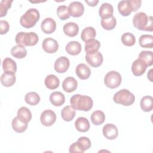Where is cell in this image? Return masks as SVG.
<instances>
[{
    "label": "cell",
    "instance_id": "6da1fadb",
    "mask_svg": "<svg viewBox=\"0 0 153 153\" xmlns=\"http://www.w3.org/2000/svg\"><path fill=\"white\" fill-rule=\"evenodd\" d=\"M70 103L75 109L82 111H90L93 105V100L90 97L79 94L73 95L70 99Z\"/></svg>",
    "mask_w": 153,
    "mask_h": 153
},
{
    "label": "cell",
    "instance_id": "7a4b0ae2",
    "mask_svg": "<svg viewBox=\"0 0 153 153\" xmlns=\"http://www.w3.org/2000/svg\"><path fill=\"white\" fill-rule=\"evenodd\" d=\"M152 20V16H148L143 12H139L134 16L133 24L139 30L152 32L153 30Z\"/></svg>",
    "mask_w": 153,
    "mask_h": 153
},
{
    "label": "cell",
    "instance_id": "3957f363",
    "mask_svg": "<svg viewBox=\"0 0 153 153\" xmlns=\"http://www.w3.org/2000/svg\"><path fill=\"white\" fill-rule=\"evenodd\" d=\"M39 17V13L36 8H30L21 16L20 23L23 27L31 28L35 25Z\"/></svg>",
    "mask_w": 153,
    "mask_h": 153
},
{
    "label": "cell",
    "instance_id": "277c9868",
    "mask_svg": "<svg viewBox=\"0 0 153 153\" xmlns=\"http://www.w3.org/2000/svg\"><path fill=\"white\" fill-rule=\"evenodd\" d=\"M16 42L17 45L22 46H33L35 45L38 41V35L33 32H20L17 33L15 38Z\"/></svg>",
    "mask_w": 153,
    "mask_h": 153
},
{
    "label": "cell",
    "instance_id": "5b68a950",
    "mask_svg": "<svg viewBox=\"0 0 153 153\" xmlns=\"http://www.w3.org/2000/svg\"><path fill=\"white\" fill-rule=\"evenodd\" d=\"M113 100L114 102L117 104H121L127 106L131 105L134 103L135 97L128 90L122 89L114 94Z\"/></svg>",
    "mask_w": 153,
    "mask_h": 153
},
{
    "label": "cell",
    "instance_id": "8992f818",
    "mask_svg": "<svg viewBox=\"0 0 153 153\" xmlns=\"http://www.w3.org/2000/svg\"><path fill=\"white\" fill-rule=\"evenodd\" d=\"M121 81L122 78L120 74L114 71L108 72L104 78L105 85L110 88H117L121 84Z\"/></svg>",
    "mask_w": 153,
    "mask_h": 153
},
{
    "label": "cell",
    "instance_id": "52a82bcc",
    "mask_svg": "<svg viewBox=\"0 0 153 153\" xmlns=\"http://www.w3.org/2000/svg\"><path fill=\"white\" fill-rule=\"evenodd\" d=\"M85 60L93 68H97L102 64L103 58L101 53L99 51H94L87 53L85 56Z\"/></svg>",
    "mask_w": 153,
    "mask_h": 153
},
{
    "label": "cell",
    "instance_id": "ba28073f",
    "mask_svg": "<svg viewBox=\"0 0 153 153\" xmlns=\"http://www.w3.org/2000/svg\"><path fill=\"white\" fill-rule=\"evenodd\" d=\"M40 120L42 125L49 127L52 126L56 122V115L53 111L51 109H46L41 113Z\"/></svg>",
    "mask_w": 153,
    "mask_h": 153
},
{
    "label": "cell",
    "instance_id": "9c48e42d",
    "mask_svg": "<svg viewBox=\"0 0 153 153\" xmlns=\"http://www.w3.org/2000/svg\"><path fill=\"white\" fill-rule=\"evenodd\" d=\"M68 11L69 15L72 17H79L83 14L84 12V7L80 2L74 1L69 5Z\"/></svg>",
    "mask_w": 153,
    "mask_h": 153
},
{
    "label": "cell",
    "instance_id": "30bf717a",
    "mask_svg": "<svg viewBox=\"0 0 153 153\" xmlns=\"http://www.w3.org/2000/svg\"><path fill=\"white\" fill-rule=\"evenodd\" d=\"M70 62L69 59L65 56H61L55 61L54 68L57 72L62 74L67 71Z\"/></svg>",
    "mask_w": 153,
    "mask_h": 153
},
{
    "label": "cell",
    "instance_id": "8fae6325",
    "mask_svg": "<svg viewBox=\"0 0 153 153\" xmlns=\"http://www.w3.org/2000/svg\"><path fill=\"white\" fill-rule=\"evenodd\" d=\"M43 50L47 53H54L59 48V44L57 41L52 38H46L42 43Z\"/></svg>",
    "mask_w": 153,
    "mask_h": 153
},
{
    "label": "cell",
    "instance_id": "7c38bea8",
    "mask_svg": "<svg viewBox=\"0 0 153 153\" xmlns=\"http://www.w3.org/2000/svg\"><path fill=\"white\" fill-rule=\"evenodd\" d=\"M147 67L146 63L142 59L138 58L132 63L131 72L135 76H140L145 73Z\"/></svg>",
    "mask_w": 153,
    "mask_h": 153
},
{
    "label": "cell",
    "instance_id": "4fadbf2b",
    "mask_svg": "<svg viewBox=\"0 0 153 153\" xmlns=\"http://www.w3.org/2000/svg\"><path fill=\"white\" fill-rule=\"evenodd\" d=\"M103 136L108 139L114 140L118 136V131L117 127L113 124H105L102 129Z\"/></svg>",
    "mask_w": 153,
    "mask_h": 153
},
{
    "label": "cell",
    "instance_id": "5bb4252c",
    "mask_svg": "<svg viewBox=\"0 0 153 153\" xmlns=\"http://www.w3.org/2000/svg\"><path fill=\"white\" fill-rule=\"evenodd\" d=\"M41 28L42 31L46 34L52 33L56 29V23L52 18H45L41 24Z\"/></svg>",
    "mask_w": 153,
    "mask_h": 153
},
{
    "label": "cell",
    "instance_id": "9a60e30c",
    "mask_svg": "<svg viewBox=\"0 0 153 153\" xmlns=\"http://www.w3.org/2000/svg\"><path fill=\"white\" fill-rule=\"evenodd\" d=\"M75 73L79 79L84 80L90 77L91 71L90 68L85 64L79 63L75 68Z\"/></svg>",
    "mask_w": 153,
    "mask_h": 153
},
{
    "label": "cell",
    "instance_id": "2e32d148",
    "mask_svg": "<svg viewBox=\"0 0 153 153\" xmlns=\"http://www.w3.org/2000/svg\"><path fill=\"white\" fill-rule=\"evenodd\" d=\"M16 79L15 73L12 72H4L1 76V82L6 87H9L14 85Z\"/></svg>",
    "mask_w": 153,
    "mask_h": 153
},
{
    "label": "cell",
    "instance_id": "e0dca14e",
    "mask_svg": "<svg viewBox=\"0 0 153 153\" xmlns=\"http://www.w3.org/2000/svg\"><path fill=\"white\" fill-rule=\"evenodd\" d=\"M78 85L77 81L72 76L66 78L62 83V88L63 90L67 93H71L74 91Z\"/></svg>",
    "mask_w": 153,
    "mask_h": 153
},
{
    "label": "cell",
    "instance_id": "ac0fdd59",
    "mask_svg": "<svg viewBox=\"0 0 153 153\" xmlns=\"http://www.w3.org/2000/svg\"><path fill=\"white\" fill-rule=\"evenodd\" d=\"M63 30L66 35L70 37H74L79 32V27L78 25L74 22H69L63 26Z\"/></svg>",
    "mask_w": 153,
    "mask_h": 153
},
{
    "label": "cell",
    "instance_id": "d6986e66",
    "mask_svg": "<svg viewBox=\"0 0 153 153\" xmlns=\"http://www.w3.org/2000/svg\"><path fill=\"white\" fill-rule=\"evenodd\" d=\"M49 100L51 103L55 106H62L65 101L64 94L60 91H54L50 95Z\"/></svg>",
    "mask_w": 153,
    "mask_h": 153
},
{
    "label": "cell",
    "instance_id": "ffe728a7",
    "mask_svg": "<svg viewBox=\"0 0 153 153\" xmlns=\"http://www.w3.org/2000/svg\"><path fill=\"white\" fill-rule=\"evenodd\" d=\"M65 50L69 54L72 56H76L81 53V45L79 42L76 41H70L66 45Z\"/></svg>",
    "mask_w": 153,
    "mask_h": 153
},
{
    "label": "cell",
    "instance_id": "44dd1931",
    "mask_svg": "<svg viewBox=\"0 0 153 153\" xmlns=\"http://www.w3.org/2000/svg\"><path fill=\"white\" fill-rule=\"evenodd\" d=\"M75 128L80 132H86L90 129V123L88 120L83 117L78 118L75 122Z\"/></svg>",
    "mask_w": 153,
    "mask_h": 153
},
{
    "label": "cell",
    "instance_id": "7402d4cb",
    "mask_svg": "<svg viewBox=\"0 0 153 153\" xmlns=\"http://www.w3.org/2000/svg\"><path fill=\"white\" fill-rule=\"evenodd\" d=\"M114 8L112 5L107 2L103 3L99 8V16L102 18H106L113 16Z\"/></svg>",
    "mask_w": 153,
    "mask_h": 153
},
{
    "label": "cell",
    "instance_id": "603a6c76",
    "mask_svg": "<svg viewBox=\"0 0 153 153\" xmlns=\"http://www.w3.org/2000/svg\"><path fill=\"white\" fill-rule=\"evenodd\" d=\"M45 85L50 90H54L57 88L60 84L59 79L54 75L50 74L46 76L44 81Z\"/></svg>",
    "mask_w": 153,
    "mask_h": 153
},
{
    "label": "cell",
    "instance_id": "cb8c5ba5",
    "mask_svg": "<svg viewBox=\"0 0 153 153\" xmlns=\"http://www.w3.org/2000/svg\"><path fill=\"white\" fill-rule=\"evenodd\" d=\"M75 109L72 106H65L61 111V116L62 119L65 121H72L75 116Z\"/></svg>",
    "mask_w": 153,
    "mask_h": 153
},
{
    "label": "cell",
    "instance_id": "d4e9b609",
    "mask_svg": "<svg viewBox=\"0 0 153 153\" xmlns=\"http://www.w3.org/2000/svg\"><path fill=\"white\" fill-rule=\"evenodd\" d=\"M27 124L20 120L17 117H14L12 120V127L13 130L19 133L24 132L27 129Z\"/></svg>",
    "mask_w": 153,
    "mask_h": 153
},
{
    "label": "cell",
    "instance_id": "484cf974",
    "mask_svg": "<svg viewBox=\"0 0 153 153\" xmlns=\"http://www.w3.org/2000/svg\"><path fill=\"white\" fill-rule=\"evenodd\" d=\"M17 117L22 121L28 123L32 119V113L27 108L22 106L19 109Z\"/></svg>",
    "mask_w": 153,
    "mask_h": 153
},
{
    "label": "cell",
    "instance_id": "4316f807",
    "mask_svg": "<svg viewBox=\"0 0 153 153\" xmlns=\"http://www.w3.org/2000/svg\"><path fill=\"white\" fill-rule=\"evenodd\" d=\"M118 10L120 14L123 16H128L132 12L128 0L120 1L118 4Z\"/></svg>",
    "mask_w": 153,
    "mask_h": 153
},
{
    "label": "cell",
    "instance_id": "83f0119b",
    "mask_svg": "<svg viewBox=\"0 0 153 153\" xmlns=\"http://www.w3.org/2000/svg\"><path fill=\"white\" fill-rule=\"evenodd\" d=\"M91 121L94 125L99 126L102 124L105 120V115L102 111L97 110L94 111L90 117Z\"/></svg>",
    "mask_w": 153,
    "mask_h": 153
},
{
    "label": "cell",
    "instance_id": "f1b7e54d",
    "mask_svg": "<svg viewBox=\"0 0 153 153\" xmlns=\"http://www.w3.org/2000/svg\"><path fill=\"white\" fill-rule=\"evenodd\" d=\"M11 54L17 59H23L27 55V50L24 46L17 45L14 46L11 50Z\"/></svg>",
    "mask_w": 153,
    "mask_h": 153
},
{
    "label": "cell",
    "instance_id": "f546056e",
    "mask_svg": "<svg viewBox=\"0 0 153 153\" xmlns=\"http://www.w3.org/2000/svg\"><path fill=\"white\" fill-rule=\"evenodd\" d=\"M141 109L145 112H150L153 108V99L150 96L143 97L140 102Z\"/></svg>",
    "mask_w": 153,
    "mask_h": 153
},
{
    "label": "cell",
    "instance_id": "4dcf8cb0",
    "mask_svg": "<svg viewBox=\"0 0 153 153\" xmlns=\"http://www.w3.org/2000/svg\"><path fill=\"white\" fill-rule=\"evenodd\" d=\"M96 32L94 27L88 26L84 28L81 33V38L84 42H86L88 40L94 39L96 36Z\"/></svg>",
    "mask_w": 153,
    "mask_h": 153
},
{
    "label": "cell",
    "instance_id": "1f68e13d",
    "mask_svg": "<svg viewBox=\"0 0 153 153\" xmlns=\"http://www.w3.org/2000/svg\"><path fill=\"white\" fill-rule=\"evenodd\" d=\"M2 69L4 72H12L16 73L17 71L16 63L12 59L7 57L2 62Z\"/></svg>",
    "mask_w": 153,
    "mask_h": 153
},
{
    "label": "cell",
    "instance_id": "d6a6232c",
    "mask_svg": "<svg viewBox=\"0 0 153 153\" xmlns=\"http://www.w3.org/2000/svg\"><path fill=\"white\" fill-rule=\"evenodd\" d=\"M117 25V21L113 16L106 17V18H103L101 20V26L102 27L107 30H112L113 29L115 28Z\"/></svg>",
    "mask_w": 153,
    "mask_h": 153
},
{
    "label": "cell",
    "instance_id": "836d02e7",
    "mask_svg": "<svg viewBox=\"0 0 153 153\" xmlns=\"http://www.w3.org/2000/svg\"><path fill=\"white\" fill-rule=\"evenodd\" d=\"M100 47V42L94 39L88 40L85 43V51L87 53L98 51Z\"/></svg>",
    "mask_w": 153,
    "mask_h": 153
},
{
    "label": "cell",
    "instance_id": "e575fe53",
    "mask_svg": "<svg viewBox=\"0 0 153 153\" xmlns=\"http://www.w3.org/2000/svg\"><path fill=\"white\" fill-rule=\"evenodd\" d=\"M139 45L143 48H152L153 47V36L151 35H142L139 39Z\"/></svg>",
    "mask_w": 153,
    "mask_h": 153
},
{
    "label": "cell",
    "instance_id": "d590c367",
    "mask_svg": "<svg viewBox=\"0 0 153 153\" xmlns=\"http://www.w3.org/2000/svg\"><path fill=\"white\" fill-rule=\"evenodd\" d=\"M25 102L32 106L37 105L40 101V97L36 92L31 91L27 93L25 96Z\"/></svg>",
    "mask_w": 153,
    "mask_h": 153
},
{
    "label": "cell",
    "instance_id": "8d00e7d4",
    "mask_svg": "<svg viewBox=\"0 0 153 153\" xmlns=\"http://www.w3.org/2000/svg\"><path fill=\"white\" fill-rule=\"evenodd\" d=\"M122 43L128 47H131L134 45L136 42V38L134 35L130 32H126L121 36Z\"/></svg>",
    "mask_w": 153,
    "mask_h": 153
},
{
    "label": "cell",
    "instance_id": "74e56055",
    "mask_svg": "<svg viewBox=\"0 0 153 153\" xmlns=\"http://www.w3.org/2000/svg\"><path fill=\"white\" fill-rule=\"evenodd\" d=\"M138 58L143 60L147 66H150L153 64L152 52L151 51H142L139 54Z\"/></svg>",
    "mask_w": 153,
    "mask_h": 153
},
{
    "label": "cell",
    "instance_id": "f35d334b",
    "mask_svg": "<svg viewBox=\"0 0 153 153\" xmlns=\"http://www.w3.org/2000/svg\"><path fill=\"white\" fill-rule=\"evenodd\" d=\"M77 143L81 149V151L84 152L85 151L91 147V141L87 137L82 136L78 138L77 140Z\"/></svg>",
    "mask_w": 153,
    "mask_h": 153
},
{
    "label": "cell",
    "instance_id": "ab89813d",
    "mask_svg": "<svg viewBox=\"0 0 153 153\" xmlns=\"http://www.w3.org/2000/svg\"><path fill=\"white\" fill-rule=\"evenodd\" d=\"M57 15L59 19L62 20H65L68 19L70 17L68 11V7L66 5H60L57 8Z\"/></svg>",
    "mask_w": 153,
    "mask_h": 153
},
{
    "label": "cell",
    "instance_id": "60d3db41",
    "mask_svg": "<svg viewBox=\"0 0 153 153\" xmlns=\"http://www.w3.org/2000/svg\"><path fill=\"white\" fill-rule=\"evenodd\" d=\"M13 1L2 0L0 2V17H2L6 16L8 10L11 7Z\"/></svg>",
    "mask_w": 153,
    "mask_h": 153
},
{
    "label": "cell",
    "instance_id": "b9f144b4",
    "mask_svg": "<svg viewBox=\"0 0 153 153\" xmlns=\"http://www.w3.org/2000/svg\"><path fill=\"white\" fill-rule=\"evenodd\" d=\"M10 25L7 21L1 20H0V34L4 35L7 33L9 30Z\"/></svg>",
    "mask_w": 153,
    "mask_h": 153
},
{
    "label": "cell",
    "instance_id": "7bdbcfd3",
    "mask_svg": "<svg viewBox=\"0 0 153 153\" xmlns=\"http://www.w3.org/2000/svg\"><path fill=\"white\" fill-rule=\"evenodd\" d=\"M130 3L131 11H137V10L140 7L142 1L140 0H128Z\"/></svg>",
    "mask_w": 153,
    "mask_h": 153
},
{
    "label": "cell",
    "instance_id": "ee69618b",
    "mask_svg": "<svg viewBox=\"0 0 153 153\" xmlns=\"http://www.w3.org/2000/svg\"><path fill=\"white\" fill-rule=\"evenodd\" d=\"M69 151L70 153H73V152H79V153H82L83 152L81 151V149L79 148L78 143L76 142H74L72 145H71L69 147Z\"/></svg>",
    "mask_w": 153,
    "mask_h": 153
},
{
    "label": "cell",
    "instance_id": "f6af8a7d",
    "mask_svg": "<svg viewBox=\"0 0 153 153\" xmlns=\"http://www.w3.org/2000/svg\"><path fill=\"white\" fill-rule=\"evenodd\" d=\"M85 2H86L89 6H91V7H94V6L97 5V4L98 2H99V1H98V0H93V1H87V0H85Z\"/></svg>",
    "mask_w": 153,
    "mask_h": 153
},
{
    "label": "cell",
    "instance_id": "bcb514c9",
    "mask_svg": "<svg viewBox=\"0 0 153 153\" xmlns=\"http://www.w3.org/2000/svg\"><path fill=\"white\" fill-rule=\"evenodd\" d=\"M152 69H150L149 71V72H148V75H147V76H148V78L150 80V81H151V82H152Z\"/></svg>",
    "mask_w": 153,
    "mask_h": 153
}]
</instances>
